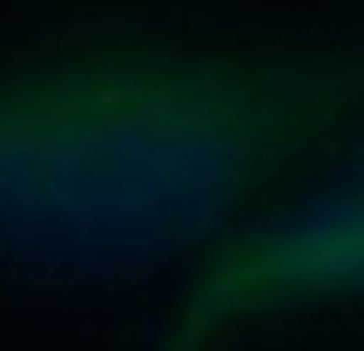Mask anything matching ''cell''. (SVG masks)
<instances>
[{
    "mask_svg": "<svg viewBox=\"0 0 364 351\" xmlns=\"http://www.w3.org/2000/svg\"><path fill=\"white\" fill-rule=\"evenodd\" d=\"M364 135V34H81L0 54V277L203 263Z\"/></svg>",
    "mask_w": 364,
    "mask_h": 351,
    "instance_id": "obj_1",
    "label": "cell"
},
{
    "mask_svg": "<svg viewBox=\"0 0 364 351\" xmlns=\"http://www.w3.org/2000/svg\"><path fill=\"white\" fill-rule=\"evenodd\" d=\"M358 304H364V135L331 156L324 176H304V189L270 196L196 263L156 351H216L257 325L358 311Z\"/></svg>",
    "mask_w": 364,
    "mask_h": 351,
    "instance_id": "obj_2",
    "label": "cell"
}]
</instances>
